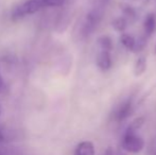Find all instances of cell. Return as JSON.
Listing matches in <instances>:
<instances>
[{"mask_svg":"<svg viewBox=\"0 0 156 155\" xmlns=\"http://www.w3.org/2000/svg\"><path fill=\"white\" fill-rule=\"evenodd\" d=\"M104 11L105 10H102V9L91 6L88 13L79 21L76 29H74V34H76V38L80 41L88 38L96 31L99 23L102 20Z\"/></svg>","mask_w":156,"mask_h":155,"instance_id":"obj_1","label":"cell"},{"mask_svg":"<svg viewBox=\"0 0 156 155\" xmlns=\"http://www.w3.org/2000/svg\"><path fill=\"white\" fill-rule=\"evenodd\" d=\"M122 148L129 154H139L144 149V139L136 132L124 131L122 136Z\"/></svg>","mask_w":156,"mask_h":155,"instance_id":"obj_2","label":"cell"},{"mask_svg":"<svg viewBox=\"0 0 156 155\" xmlns=\"http://www.w3.org/2000/svg\"><path fill=\"white\" fill-rule=\"evenodd\" d=\"M41 10V6L34 0H27L26 2H23V3L19 4V5L15 6L13 9L11 17H12L13 20H18V19H21L26 16L35 14V13H37Z\"/></svg>","mask_w":156,"mask_h":155,"instance_id":"obj_3","label":"cell"},{"mask_svg":"<svg viewBox=\"0 0 156 155\" xmlns=\"http://www.w3.org/2000/svg\"><path fill=\"white\" fill-rule=\"evenodd\" d=\"M133 101L132 100H124L123 102L119 104L115 110L113 111L112 114V119L117 123L123 122L127 119L129 117H131V115L133 114Z\"/></svg>","mask_w":156,"mask_h":155,"instance_id":"obj_4","label":"cell"},{"mask_svg":"<svg viewBox=\"0 0 156 155\" xmlns=\"http://www.w3.org/2000/svg\"><path fill=\"white\" fill-rule=\"evenodd\" d=\"M96 63L98 68L103 72H106L112 68V55L109 51L99 50L96 58Z\"/></svg>","mask_w":156,"mask_h":155,"instance_id":"obj_5","label":"cell"},{"mask_svg":"<svg viewBox=\"0 0 156 155\" xmlns=\"http://www.w3.org/2000/svg\"><path fill=\"white\" fill-rule=\"evenodd\" d=\"M156 32V13H149L144 20V33L147 38Z\"/></svg>","mask_w":156,"mask_h":155,"instance_id":"obj_6","label":"cell"},{"mask_svg":"<svg viewBox=\"0 0 156 155\" xmlns=\"http://www.w3.org/2000/svg\"><path fill=\"white\" fill-rule=\"evenodd\" d=\"M73 155H96V148L93 141L84 140L76 145Z\"/></svg>","mask_w":156,"mask_h":155,"instance_id":"obj_7","label":"cell"},{"mask_svg":"<svg viewBox=\"0 0 156 155\" xmlns=\"http://www.w3.org/2000/svg\"><path fill=\"white\" fill-rule=\"evenodd\" d=\"M147 70V58L146 56H139L134 64L133 72L135 77H141Z\"/></svg>","mask_w":156,"mask_h":155,"instance_id":"obj_8","label":"cell"},{"mask_svg":"<svg viewBox=\"0 0 156 155\" xmlns=\"http://www.w3.org/2000/svg\"><path fill=\"white\" fill-rule=\"evenodd\" d=\"M97 45L99 50H105L111 52L113 50V41L108 35H101L97 39Z\"/></svg>","mask_w":156,"mask_h":155,"instance_id":"obj_9","label":"cell"},{"mask_svg":"<svg viewBox=\"0 0 156 155\" xmlns=\"http://www.w3.org/2000/svg\"><path fill=\"white\" fill-rule=\"evenodd\" d=\"M127 23H129V20H127L124 16H119V17H116V18L112 21V27L117 32L124 33L125 29L127 28Z\"/></svg>","mask_w":156,"mask_h":155,"instance_id":"obj_10","label":"cell"},{"mask_svg":"<svg viewBox=\"0 0 156 155\" xmlns=\"http://www.w3.org/2000/svg\"><path fill=\"white\" fill-rule=\"evenodd\" d=\"M41 9L44 8H61L66 3L67 0H34Z\"/></svg>","mask_w":156,"mask_h":155,"instance_id":"obj_11","label":"cell"},{"mask_svg":"<svg viewBox=\"0 0 156 155\" xmlns=\"http://www.w3.org/2000/svg\"><path fill=\"white\" fill-rule=\"evenodd\" d=\"M146 122V119L144 117H138V118H135L131 123L127 125V128L125 129V131H129V132H136L137 133L140 129L142 128V125L144 124Z\"/></svg>","mask_w":156,"mask_h":155,"instance_id":"obj_12","label":"cell"},{"mask_svg":"<svg viewBox=\"0 0 156 155\" xmlns=\"http://www.w3.org/2000/svg\"><path fill=\"white\" fill-rule=\"evenodd\" d=\"M121 10H122V12H123V16L127 20L134 21L137 18V13H136V10L133 6L129 5V4H122Z\"/></svg>","mask_w":156,"mask_h":155,"instance_id":"obj_13","label":"cell"},{"mask_svg":"<svg viewBox=\"0 0 156 155\" xmlns=\"http://www.w3.org/2000/svg\"><path fill=\"white\" fill-rule=\"evenodd\" d=\"M109 0H91V3H93V8H98L105 10L106 5L108 4Z\"/></svg>","mask_w":156,"mask_h":155,"instance_id":"obj_14","label":"cell"},{"mask_svg":"<svg viewBox=\"0 0 156 155\" xmlns=\"http://www.w3.org/2000/svg\"><path fill=\"white\" fill-rule=\"evenodd\" d=\"M6 139H5V134H4V130L0 126V143H4Z\"/></svg>","mask_w":156,"mask_h":155,"instance_id":"obj_15","label":"cell"},{"mask_svg":"<svg viewBox=\"0 0 156 155\" xmlns=\"http://www.w3.org/2000/svg\"><path fill=\"white\" fill-rule=\"evenodd\" d=\"M103 155H115V153H114L113 147H107L106 149H105L104 154H103Z\"/></svg>","mask_w":156,"mask_h":155,"instance_id":"obj_16","label":"cell"},{"mask_svg":"<svg viewBox=\"0 0 156 155\" xmlns=\"http://www.w3.org/2000/svg\"><path fill=\"white\" fill-rule=\"evenodd\" d=\"M4 87V83H3V80H2V77H1V73H0V93L2 91Z\"/></svg>","mask_w":156,"mask_h":155,"instance_id":"obj_17","label":"cell"},{"mask_svg":"<svg viewBox=\"0 0 156 155\" xmlns=\"http://www.w3.org/2000/svg\"><path fill=\"white\" fill-rule=\"evenodd\" d=\"M0 155H3V153H2V152H1V151H0Z\"/></svg>","mask_w":156,"mask_h":155,"instance_id":"obj_18","label":"cell"},{"mask_svg":"<svg viewBox=\"0 0 156 155\" xmlns=\"http://www.w3.org/2000/svg\"><path fill=\"white\" fill-rule=\"evenodd\" d=\"M0 114H1V106H0Z\"/></svg>","mask_w":156,"mask_h":155,"instance_id":"obj_19","label":"cell"},{"mask_svg":"<svg viewBox=\"0 0 156 155\" xmlns=\"http://www.w3.org/2000/svg\"><path fill=\"white\" fill-rule=\"evenodd\" d=\"M146 1H148V0H146Z\"/></svg>","mask_w":156,"mask_h":155,"instance_id":"obj_20","label":"cell"}]
</instances>
